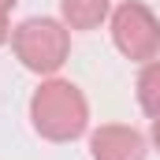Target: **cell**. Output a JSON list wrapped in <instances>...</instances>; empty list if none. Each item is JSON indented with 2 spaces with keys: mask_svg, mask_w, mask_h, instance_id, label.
<instances>
[{
  "mask_svg": "<svg viewBox=\"0 0 160 160\" xmlns=\"http://www.w3.org/2000/svg\"><path fill=\"white\" fill-rule=\"evenodd\" d=\"M15 4H19V0H0V8H4V11H11Z\"/></svg>",
  "mask_w": 160,
  "mask_h": 160,
  "instance_id": "cell-9",
  "label": "cell"
},
{
  "mask_svg": "<svg viewBox=\"0 0 160 160\" xmlns=\"http://www.w3.org/2000/svg\"><path fill=\"white\" fill-rule=\"evenodd\" d=\"M30 123L45 142H75L89 127V104L75 82L48 78L30 97Z\"/></svg>",
  "mask_w": 160,
  "mask_h": 160,
  "instance_id": "cell-1",
  "label": "cell"
},
{
  "mask_svg": "<svg viewBox=\"0 0 160 160\" xmlns=\"http://www.w3.org/2000/svg\"><path fill=\"white\" fill-rule=\"evenodd\" d=\"M112 11V0H60V15L67 30H97Z\"/></svg>",
  "mask_w": 160,
  "mask_h": 160,
  "instance_id": "cell-5",
  "label": "cell"
},
{
  "mask_svg": "<svg viewBox=\"0 0 160 160\" xmlns=\"http://www.w3.org/2000/svg\"><path fill=\"white\" fill-rule=\"evenodd\" d=\"M153 145L160 149V119H153Z\"/></svg>",
  "mask_w": 160,
  "mask_h": 160,
  "instance_id": "cell-8",
  "label": "cell"
},
{
  "mask_svg": "<svg viewBox=\"0 0 160 160\" xmlns=\"http://www.w3.org/2000/svg\"><path fill=\"white\" fill-rule=\"evenodd\" d=\"M8 38H11V22H8V11L0 8V45H4Z\"/></svg>",
  "mask_w": 160,
  "mask_h": 160,
  "instance_id": "cell-7",
  "label": "cell"
},
{
  "mask_svg": "<svg viewBox=\"0 0 160 160\" xmlns=\"http://www.w3.org/2000/svg\"><path fill=\"white\" fill-rule=\"evenodd\" d=\"M89 153H93V160H145L149 145L134 127L104 123L89 134Z\"/></svg>",
  "mask_w": 160,
  "mask_h": 160,
  "instance_id": "cell-4",
  "label": "cell"
},
{
  "mask_svg": "<svg viewBox=\"0 0 160 160\" xmlns=\"http://www.w3.org/2000/svg\"><path fill=\"white\" fill-rule=\"evenodd\" d=\"M11 48H15V56H19V63L26 71L56 75L71 56V30L60 19L34 15V19H22L11 30Z\"/></svg>",
  "mask_w": 160,
  "mask_h": 160,
  "instance_id": "cell-2",
  "label": "cell"
},
{
  "mask_svg": "<svg viewBox=\"0 0 160 160\" xmlns=\"http://www.w3.org/2000/svg\"><path fill=\"white\" fill-rule=\"evenodd\" d=\"M138 104L149 119H160V63H145L138 75Z\"/></svg>",
  "mask_w": 160,
  "mask_h": 160,
  "instance_id": "cell-6",
  "label": "cell"
},
{
  "mask_svg": "<svg viewBox=\"0 0 160 160\" xmlns=\"http://www.w3.org/2000/svg\"><path fill=\"white\" fill-rule=\"evenodd\" d=\"M112 41L127 60L153 63L160 56V19L142 0H123L112 11Z\"/></svg>",
  "mask_w": 160,
  "mask_h": 160,
  "instance_id": "cell-3",
  "label": "cell"
}]
</instances>
